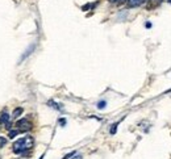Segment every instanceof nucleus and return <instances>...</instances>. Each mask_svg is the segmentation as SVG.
Returning a JSON list of instances; mask_svg holds the SVG:
<instances>
[{
	"instance_id": "14",
	"label": "nucleus",
	"mask_w": 171,
	"mask_h": 159,
	"mask_svg": "<svg viewBox=\"0 0 171 159\" xmlns=\"http://www.w3.org/2000/svg\"><path fill=\"white\" fill-rule=\"evenodd\" d=\"M124 1H126V0H117V3H118V4H123Z\"/></svg>"
},
{
	"instance_id": "7",
	"label": "nucleus",
	"mask_w": 171,
	"mask_h": 159,
	"mask_svg": "<svg viewBox=\"0 0 171 159\" xmlns=\"http://www.w3.org/2000/svg\"><path fill=\"white\" fill-rule=\"evenodd\" d=\"M19 133H20V130H19V129H16V130H11V132H9L8 135H9V138H15Z\"/></svg>"
},
{
	"instance_id": "8",
	"label": "nucleus",
	"mask_w": 171,
	"mask_h": 159,
	"mask_svg": "<svg viewBox=\"0 0 171 159\" xmlns=\"http://www.w3.org/2000/svg\"><path fill=\"white\" fill-rule=\"evenodd\" d=\"M117 125H118V122H116V124L112 125V128H111V130H109V133H111V134H114V133H116V130H117Z\"/></svg>"
},
{
	"instance_id": "11",
	"label": "nucleus",
	"mask_w": 171,
	"mask_h": 159,
	"mask_svg": "<svg viewBox=\"0 0 171 159\" xmlns=\"http://www.w3.org/2000/svg\"><path fill=\"white\" fill-rule=\"evenodd\" d=\"M7 143V141L4 140V138H3V137H0V147H3V146H4V145Z\"/></svg>"
},
{
	"instance_id": "3",
	"label": "nucleus",
	"mask_w": 171,
	"mask_h": 159,
	"mask_svg": "<svg viewBox=\"0 0 171 159\" xmlns=\"http://www.w3.org/2000/svg\"><path fill=\"white\" fill-rule=\"evenodd\" d=\"M126 1L129 8H136V7H140L141 4H143L145 0H126Z\"/></svg>"
},
{
	"instance_id": "6",
	"label": "nucleus",
	"mask_w": 171,
	"mask_h": 159,
	"mask_svg": "<svg viewBox=\"0 0 171 159\" xmlns=\"http://www.w3.org/2000/svg\"><path fill=\"white\" fill-rule=\"evenodd\" d=\"M33 50H34V45H32V46H30V48H29V49H28V50H26V51H25V54H24V55H22V57H21V59H20V62H21V61H24V59H25L26 57H28V55H29V54H30V53H32Z\"/></svg>"
},
{
	"instance_id": "12",
	"label": "nucleus",
	"mask_w": 171,
	"mask_h": 159,
	"mask_svg": "<svg viewBox=\"0 0 171 159\" xmlns=\"http://www.w3.org/2000/svg\"><path fill=\"white\" fill-rule=\"evenodd\" d=\"M72 155H75V151H72V153L67 154V155H65V158H63V159H68V158H70V157H72Z\"/></svg>"
},
{
	"instance_id": "2",
	"label": "nucleus",
	"mask_w": 171,
	"mask_h": 159,
	"mask_svg": "<svg viewBox=\"0 0 171 159\" xmlns=\"http://www.w3.org/2000/svg\"><path fill=\"white\" fill-rule=\"evenodd\" d=\"M16 129H19L20 133L21 132H29L32 129V122L29 120H26V118H21V120H19L16 122Z\"/></svg>"
},
{
	"instance_id": "17",
	"label": "nucleus",
	"mask_w": 171,
	"mask_h": 159,
	"mask_svg": "<svg viewBox=\"0 0 171 159\" xmlns=\"http://www.w3.org/2000/svg\"><path fill=\"white\" fill-rule=\"evenodd\" d=\"M166 1H167V3H170V4H171V0H166Z\"/></svg>"
},
{
	"instance_id": "9",
	"label": "nucleus",
	"mask_w": 171,
	"mask_h": 159,
	"mask_svg": "<svg viewBox=\"0 0 171 159\" xmlns=\"http://www.w3.org/2000/svg\"><path fill=\"white\" fill-rule=\"evenodd\" d=\"M48 104H49V105H50V107H51V108H54V109H61V107H58V104H55V103H54V101H51V100H50V101H49V103H48Z\"/></svg>"
},
{
	"instance_id": "13",
	"label": "nucleus",
	"mask_w": 171,
	"mask_h": 159,
	"mask_svg": "<svg viewBox=\"0 0 171 159\" xmlns=\"http://www.w3.org/2000/svg\"><path fill=\"white\" fill-rule=\"evenodd\" d=\"M72 159H82V155H74V158Z\"/></svg>"
},
{
	"instance_id": "1",
	"label": "nucleus",
	"mask_w": 171,
	"mask_h": 159,
	"mask_svg": "<svg viewBox=\"0 0 171 159\" xmlns=\"http://www.w3.org/2000/svg\"><path fill=\"white\" fill-rule=\"evenodd\" d=\"M33 146H34V138L30 137V135H26V137L20 138L13 143L12 150L15 154H21L25 153L26 150H30Z\"/></svg>"
},
{
	"instance_id": "10",
	"label": "nucleus",
	"mask_w": 171,
	"mask_h": 159,
	"mask_svg": "<svg viewBox=\"0 0 171 159\" xmlns=\"http://www.w3.org/2000/svg\"><path fill=\"white\" fill-rule=\"evenodd\" d=\"M105 104H107L105 101H100V103L97 104V108H99V109H104V108H105Z\"/></svg>"
},
{
	"instance_id": "15",
	"label": "nucleus",
	"mask_w": 171,
	"mask_h": 159,
	"mask_svg": "<svg viewBox=\"0 0 171 159\" xmlns=\"http://www.w3.org/2000/svg\"><path fill=\"white\" fill-rule=\"evenodd\" d=\"M59 122H61V124H62V125H65V124H66V121L63 120V118H62V120H59Z\"/></svg>"
},
{
	"instance_id": "4",
	"label": "nucleus",
	"mask_w": 171,
	"mask_h": 159,
	"mask_svg": "<svg viewBox=\"0 0 171 159\" xmlns=\"http://www.w3.org/2000/svg\"><path fill=\"white\" fill-rule=\"evenodd\" d=\"M7 122H9V114L7 112H3L0 114V125H5Z\"/></svg>"
},
{
	"instance_id": "5",
	"label": "nucleus",
	"mask_w": 171,
	"mask_h": 159,
	"mask_svg": "<svg viewBox=\"0 0 171 159\" xmlns=\"http://www.w3.org/2000/svg\"><path fill=\"white\" fill-rule=\"evenodd\" d=\"M22 112H24V109H22V108H16L15 111H13V113H12L13 118H17L19 116H21V114H22Z\"/></svg>"
},
{
	"instance_id": "16",
	"label": "nucleus",
	"mask_w": 171,
	"mask_h": 159,
	"mask_svg": "<svg viewBox=\"0 0 171 159\" xmlns=\"http://www.w3.org/2000/svg\"><path fill=\"white\" fill-rule=\"evenodd\" d=\"M109 1H111V3H116L117 0H109Z\"/></svg>"
}]
</instances>
